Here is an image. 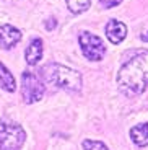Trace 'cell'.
Wrapping results in <instances>:
<instances>
[{"instance_id": "cell-8", "label": "cell", "mask_w": 148, "mask_h": 150, "mask_svg": "<svg viewBox=\"0 0 148 150\" xmlns=\"http://www.w3.org/2000/svg\"><path fill=\"white\" fill-rule=\"evenodd\" d=\"M25 57H26V62L30 65H36L42 57V41L39 38L33 39L30 42V46L26 47V52H25Z\"/></svg>"}, {"instance_id": "cell-4", "label": "cell", "mask_w": 148, "mask_h": 150, "mask_svg": "<svg viewBox=\"0 0 148 150\" xmlns=\"http://www.w3.org/2000/svg\"><path fill=\"white\" fill-rule=\"evenodd\" d=\"M78 42H80L83 56L88 60H101L104 57V54H106V46L101 41V38L94 36V34L88 33V31H83L80 34Z\"/></svg>"}, {"instance_id": "cell-3", "label": "cell", "mask_w": 148, "mask_h": 150, "mask_svg": "<svg viewBox=\"0 0 148 150\" xmlns=\"http://www.w3.org/2000/svg\"><path fill=\"white\" fill-rule=\"evenodd\" d=\"M26 134L18 124L5 122L0 127V150H20L25 144Z\"/></svg>"}, {"instance_id": "cell-7", "label": "cell", "mask_w": 148, "mask_h": 150, "mask_svg": "<svg viewBox=\"0 0 148 150\" xmlns=\"http://www.w3.org/2000/svg\"><path fill=\"white\" fill-rule=\"evenodd\" d=\"M106 34H107V39L112 44H119L125 38L127 28L124 23L117 21V20H109V23L106 25Z\"/></svg>"}, {"instance_id": "cell-12", "label": "cell", "mask_w": 148, "mask_h": 150, "mask_svg": "<svg viewBox=\"0 0 148 150\" xmlns=\"http://www.w3.org/2000/svg\"><path fill=\"white\" fill-rule=\"evenodd\" d=\"M83 149L85 150H109L103 142H99V140H91V139L83 140Z\"/></svg>"}, {"instance_id": "cell-10", "label": "cell", "mask_w": 148, "mask_h": 150, "mask_svg": "<svg viewBox=\"0 0 148 150\" xmlns=\"http://www.w3.org/2000/svg\"><path fill=\"white\" fill-rule=\"evenodd\" d=\"M0 85L4 86L7 91H15L16 90V83H15L13 75L10 74V70H8L2 62H0Z\"/></svg>"}, {"instance_id": "cell-15", "label": "cell", "mask_w": 148, "mask_h": 150, "mask_svg": "<svg viewBox=\"0 0 148 150\" xmlns=\"http://www.w3.org/2000/svg\"><path fill=\"white\" fill-rule=\"evenodd\" d=\"M142 39H143V41H148V33L143 34V36H142Z\"/></svg>"}, {"instance_id": "cell-5", "label": "cell", "mask_w": 148, "mask_h": 150, "mask_svg": "<svg viewBox=\"0 0 148 150\" xmlns=\"http://www.w3.org/2000/svg\"><path fill=\"white\" fill-rule=\"evenodd\" d=\"M21 95L25 103H36L44 95V85L31 72H23L21 75Z\"/></svg>"}, {"instance_id": "cell-13", "label": "cell", "mask_w": 148, "mask_h": 150, "mask_svg": "<svg viewBox=\"0 0 148 150\" xmlns=\"http://www.w3.org/2000/svg\"><path fill=\"white\" fill-rule=\"evenodd\" d=\"M101 5L106 8H112V7H117L119 4H121V0H99Z\"/></svg>"}, {"instance_id": "cell-2", "label": "cell", "mask_w": 148, "mask_h": 150, "mask_svg": "<svg viewBox=\"0 0 148 150\" xmlns=\"http://www.w3.org/2000/svg\"><path fill=\"white\" fill-rule=\"evenodd\" d=\"M41 75L47 83L57 86V88H62V90L78 91L82 88V75L77 70L65 67L62 64L51 62V64L44 65L41 69Z\"/></svg>"}, {"instance_id": "cell-14", "label": "cell", "mask_w": 148, "mask_h": 150, "mask_svg": "<svg viewBox=\"0 0 148 150\" xmlns=\"http://www.w3.org/2000/svg\"><path fill=\"white\" fill-rule=\"evenodd\" d=\"M47 21H49V23H46V28H47V30H52V28H54V26L57 25V23H56V20H54V18L47 20Z\"/></svg>"}, {"instance_id": "cell-11", "label": "cell", "mask_w": 148, "mask_h": 150, "mask_svg": "<svg viewBox=\"0 0 148 150\" xmlns=\"http://www.w3.org/2000/svg\"><path fill=\"white\" fill-rule=\"evenodd\" d=\"M67 7L72 13H82V11H86L90 8V4L91 0H65Z\"/></svg>"}, {"instance_id": "cell-9", "label": "cell", "mask_w": 148, "mask_h": 150, "mask_svg": "<svg viewBox=\"0 0 148 150\" xmlns=\"http://www.w3.org/2000/svg\"><path fill=\"white\" fill-rule=\"evenodd\" d=\"M130 137L138 147H148V122L133 126L130 129Z\"/></svg>"}, {"instance_id": "cell-1", "label": "cell", "mask_w": 148, "mask_h": 150, "mask_svg": "<svg viewBox=\"0 0 148 150\" xmlns=\"http://www.w3.org/2000/svg\"><path fill=\"white\" fill-rule=\"evenodd\" d=\"M117 82L129 96L140 95L148 86V51L138 52L121 67Z\"/></svg>"}, {"instance_id": "cell-6", "label": "cell", "mask_w": 148, "mask_h": 150, "mask_svg": "<svg viewBox=\"0 0 148 150\" xmlns=\"http://www.w3.org/2000/svg\"><path fill=\"white\" fill-rule=\"evenodd\" d=\"M20 39H21V33L15 26H11V25L0 26V47L10 49L16 42H20Z\"/></svg>"}]
</instances>
